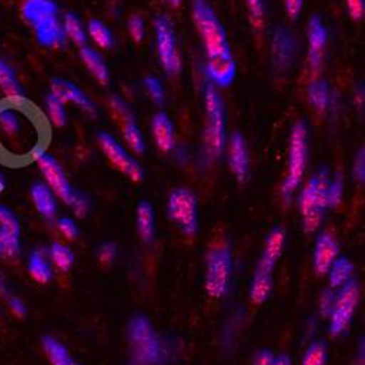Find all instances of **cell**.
<instances>
[{
    "label": "cell",
    "instance_id": "obj_1",
    "mask_svg": "<svg viewBox=\"0 0 365 365\" xmlns=\"http://www.w3.org/2000/svg\"><path fill=\"white\" fill-rule=\"evenodd\" d=\"M193 19L206 53V73L214 86L232 83L237 72L227 33L206 0H193Z\"/></svg>",
    "mask_w": 365,
    "mask_h": 365
},
{
    "label": "cell",
    "instance_id": "obj_2",
    "mask_svg": "<svg viewBox=\"0 0 365 365\" xmlns=\"http://www.w3.org/2000/svg\"><path fill=\"white\" fill-rule=\"evenodd\" d=\"M41 138L37 117L26 106L0 104V157L8 161L31 157L43 146Z\"/></svg>",
    "mask_w": 365,
    "mask_h": 365
},
{
    "label": "cell",
    "instance_id": "obj_3",
    "mask_svg": "<svg viewBox=\"0 0 365 365\" xmlns=\"http://www.w3.org/2000/svg\"><path fill=\"white\" fill-rule=\"evenodd\" d=\"M21 15L26 24L34 28L40 46L47 48L65 47L68 38L58 18V8L53 0H25Z\"/></svg>",
    "mask_w": 365,
    "mask_h": 365
},
{
    "label": "cell",
    "instance_id": "obj_4",
    "mask_svg": "<svg viewBox=\"0 0 365 365\" xmlns=\"http://www.w3.org/2000/svg\"><path fill=\"white\" fill-rule=\"evenodd\" d=\"M205 130H203V143H205V157L207 161L218 160L227 145V117L225 107L218 93L217 86L210 82L205 85Z\"/></svg>",
    "mask_w": 365,
    "mask_h": 365
},
{
    "label": "cell",
    "instance_id": "obj_5",
    "mask_svg": "<svg viewBox=\"0 0 365 365\" xmlns=\"http://www.w3.org/2000/svg\"><path fill=\"white\" fill-rule=\"evenodd\" d=\"M128 338L135 365H160L164 362L167 356L164 344L148 317L138 314L130 319Z\"/></svg>",
    "mask_w": 365,
    "mask_h": 365
},
{
    "label": "cell",
    "instance_id": "obj_6",
    "mask_svg": "<svg viewBox=\"0 0 365 365\" xmlns=\"http://www.w3.org/2000/svg\"><path fill=\"white\" fill-rule=\"evenodd\" d=\"M329 181V171L322 168L309 180L299 196V209L306 232L316 231L323 220L324 210L327 209L326 193Z\"/></svg>",
    "mask_w": 365,
    "mask_h": 365
},
{
    "label": "cell",
    "instance_id": "obj_7",
    "mask_svg": "<svg viewBox=\"0 0 365 365\" xmlns=\"http://www.w3.org/2000/svg\"><path fill=\"white\" fill-rule=\"evenodd\" d=\"M232 253L227 242H217L212 246L206 259L205 289L212 298H222L232 279Z\"/></svg>",
    "mask_w": 365,
    "mask_h": 365
},
{
    "label": "cell",
    "instance_id": "obj_8",
    "mask_svg": "<svg viewBox=\"0 0 365 365\" xmlns=\"http://www.w3.org/2000/svg\"><path fill=\"white\" fill-rule=\"evenodd\" d=\"M309 158V130L304 121H297L291 132L288 174L282 182V197L288 203L301 185Z\"/></svg>",
    "mask_w": 365,
    "mask_h": 365
},
{
    "label": "cell",
    "instance_id": "obj_9",
    "mask_svg": "<svg viewBox=\"0 0 365 365\" xmlns=\"http://www.w3.org/2000/svg\"><path fill=\"white\" fill-rule=\"evenodd\" d=\"M167 215L177 228L187 237H193L199 228L197 197L189 189H175L167 203Z\"/></svg>",
    "mask_w": 365,
    "mask_h": 365
},
{
    "label": "cell",
    "instance_id": "obj_10",
    "mask_svg": "<svg viewBox=\"0 0 365 365\" xmlns=\"http://www.w3.org/2000/svg\"><path fill=\"white\" fill-rule=\"evenodd\" d=\"M359 301V288L355 281H349L338 294H334V302L329 314V333L331 336H339L345 333L354 319Z\"/></svg>",
    "mask_w": 365,
    "mask_h": 365
},
{
    "label": "cell",
    "instance_id": "obj_11",
    "mask_svg": "<svg viewBox=\"0 0 365 365\" xmlns=\"http://www.w3.org/2000/svg\"><path fill=\"white\" fill-rule=\"evenodd\" d=\"M31 158L37 163V165L44 177V182L56 195V197H58L60 200L69 205L73 197L75 190L71 185V181L68 180V175H66L63 167L58 164V161L51 154L46 152L43 146L34 150Z\"/></svg>",
    "mask_w": 365,
    "mask_h": 365
},
{
    "label": "cell",
    "instance_id": "obj_12",
    "mask_svg": "<svg viewBox=\"0 0 365 365\" xmlns=\"http://www.w3.org/2000/svg\"><path fill=\"white\" fill-rule=\"evenodd\" d=\"M154 26L160 62L168 76H177L181 71V58L178 54L173 22L168 16L158 15L155 18Z\"/></svg>",
    "mask_w": 365,
    "mask_h": 365
},
{
    "label": "cell",
    "instance_id": "obj_13",
    "mask_svg": "<svg viewBox=\"0 0 365 365\" xmlns=\"http://www.w3.org/2000/svg\"><path fill=\"white\" fill-rule=\"evenodd\" d=\"M97 140H98L100 148L106 154V157L108 158V161L118 171L128 175L135 182H139L143 180L145 173H143L142 165L129 154V152L123 146H121V143L114 136H111L107 132H98Z\"/></svg>",
    "mask_w": 365,
    "mask_h": 365
},
{
    "label": "cell",
    "instance_id": "obj_14",
    "mask_svg": "<svg viewBox=\"0 0 365 365\" xmlns=\"http://www.w3.org/2000/svg\"><path fill=\"white\" fill-rule=\"evenodd\" d=\"M270 53L277 71L285 72L292 66L297 56V38L287 26L278 25L273 29Z\"/></svg>",
    "mask_w": 365,
    "mask_h": 365
},
{
    "label": "cell",
    "instance_id": "obj_15",
    "mask_svg": "<svg viewBox=\"0 0 365 365\" xmlns=\"http://www.w3.org/2000/svg\"><path fill=\"white\" fill-rule=\"evenodd\" d=\"M21 253V227L12 210L0 205V257L14 260Z\"/></svg>",
    "mask_w": 365,
    "mask_h": 365
},
{
    "label": "cell",
    "instance_id": "obj_16",
    "mask_svg": "<svg viewBox=\"0 0 365 365\" xmlns=\"http://www.w3.org/2000/svg\"><path fill=\"white\" fill-rule=\"evenodd\" d=\"M309 38V66L313 72H319L324 62V53L327 46V29L320 16H313L307 28Z\"/></svg>",
    "mask_w": 365,
    "mask_h": 365
},
{
    "label": "cell",
    "instance_id": "obj_17",
    "mask_svg": "<svg viewBox=\"0 0 365 365\" xmlns=\"http://www.w3.org/2000/svg\"><path fill=\"white\" fill-rule=\"evenodd\" d=\"M50 94L57 97L62 103H71L78 106L85 113L96 115L97 114V106L91 100L81 88H78L73 82L66 79H53L50 86Z\"/></svg>",
    "mask_w": 365,
    "mask_h": 365
},
{
    "label": "cell",
    "instance_id": "obj_18",
    "mask_svg": "<svg viewBox=\"0 0 365 365\" xmlns=\"http://www.w3.org/2000/svg\"><path fill=\"white\" fill-rule=\"evenodd\" d=\"M228 164L232 174L240 180L246 181L250 173V158L249 149L245 136L240 132H234L231 135L228 143Z\"/></svg>",
    "mask_w": 365,
    "mask_h": 365
},
{
    "label": "cell",
    "instance_id": "obj_19",
    "mask_svg": "<svg viewBox=\"0 0 365 365\" xmlns=\"http://www.w3.org/2000/svg\"><path fill=\"white\" fill-rule=\"evenodd\" d=\"M285 241H287V234L282 227H275L267 234L262 257L256 267L257 272L273 273V269H275L277 263L282 256Z\"/></svg>",
    "mask_w": 365,
    "mask_h": 365
},
{
    "label": "cell",
    "instance_id": "obj_20",
    "mask_svg": "<svg viewBox=\"0 0 365 365\" xmlns=\"http://www.w3.org/2000/svg\"><path fill=\"white\" fill-rule=\"evenodd\" d=\"M339 256V245L334 237L329 232H322L314 246L313 266L317 275H327L333 262Z\"/></svg>",
    "mask_w": 365,
    "mask_h": 365
},
{
    "label": "cell",
    "instance_id": "obj_21",
    "mask_svg": "<svg viewBox=\"0 0 365 365\" xmlns=\"http://www.w3.org/2000/svg\"><path fill=\"white\" fill-rule=\"evenodd\" d=\"M0 91H2L8 103L15 106H26L24 88L14 68L2 58H0Z\"/></svg>",
    "mask_w": 365,
    "mask_h": 365
},
{
    "label": "cell",
    "instance_id": "obj_22",
    "mask_svg": "<svg viewBox=\"0 0 365 365\" xmlns=\"http://www.w3.org/2000/svg\"><path fill=\"white\" fill-rule=\"evenodd\" d=\"M152 135H154L157 146L163 152H170L174 148V126L170 115L160 111L152 118Z\"/></svg>",
    "mask_w": 365,
    "mask_h": 365
},
{
    "label": "cell",
    "instance_id": "obj_23",
    "mask_svg": "<svg viewBox=\"0 0 365 365\" xmlns=\"http://www.w3.org/2000/svg\"><path fill=\"white\" fill-rule=\"evenodd\" d=\"M31 199L38 214L46 220H53L57 214V197L43 181L36 182L31 187Z\"/></svg>",
    "mask_w": 365,
    "mask_h": 365
},
{
    "label": "cell",
    "instance_id": "obj_24",
    "mask_svg": "<svg viewBox=\"0 0 365 365\" xmlns=\"http://www.w3.org/2000/svg\"><path fill=\"white\" fill-rule=\"evenodd\" d=\"M81 58L86 69L91 72L100 83H108L110 82V69L106 63L103 56L91 47H81Z\"/></svg>",
    "mask_w": 365,
    "mask_h": 365
},
{
    "label": "cell",
    "instance_id": "obj_25",
    "mask_svg": "<svg viewBox=\"0 0 365 365\" xmlns=\"http://www.w3.org/2000/svg\"><path fill=\"white\" fill-rule=\"evenodd\" d=\"M136 224L142 240L148 245L155 240V210L149 202L139 203L136 210Z\"/></svg>",
    "mask_w": 365,
    "mask_h": 365
},
{
    "label": "cell",
    "instance_id": "obj_26",
    "mask_svg": "<svg viewBox=\"0 0 365 365\" xmlns=\"http://www.w3.org/2000/svg\"><path fill=\"white\" fill-rule=\"evenodd\" d=\"M28 273L38 284H47L53 278V270L47 253L43 249L34 250L28 259Z\"/></svg>",
    "mask_w": 365,
    "mask_h": 365
},
{
    "label": "cell",
    "instance_id": "obj_27",
    "mask_svg": "<svg viewBox=\"0 0 365 365\" xmlns=\"http://www.w3.org/2000/svg\"><path fill=\"white\" fill-rule=\"evenodd\" d=\"M354 263L344 256H338V259L333 262V264L330 266L327 275H329V284L331 288H342L345 284H348L349 281H352V275H354Z\"/></svg>",
    "mask_w": 365,
    "mask_h": 365
},
{
    "label": "cell",
    "instance_id": "obj_28",
    "mask_svg": "<svg viewBox=\"0 0 365 365\" xmlns=\"http://www.w3.org/2000/svg\"><path fill=\"white\" fill-rule=\"evenodd\" d=\"M307 96L312 107L317 113H324L329 110L331 103V93L326 81L323 79L313 81L307 89Z\"/></svg>",
    "mask_w": 365,
    "mask_h": 365
},
{
    "label": "cell",
    "instance_id": "obj_29",
    "mask_svg": "<svg viewBox=\"0 0 365 365\" xmlns=\"http://www.w3.org/2000/svg\"><path fill=\"white\" fill-rule=\"evenodd\" d=\"M273 289V273L255 272L250 284V299L253 304H263L267 301Z\"/></svg>",
    "mask_w": 365,
    "mask_h": 365
},
{
    "label": "cell",
    "instance_id": "obj_30",
    "mask_svg": "<svg viewBox=\"0 0 365 365\" xmlns=\"http://www.w3.org/2000/svg\"><path fill=\"white\" fill-rule=\"evenodd\" d=\"M43 348L51 365H78L68 348L53 336L43 338Z\"/></svg>",
    "mask_w": 365,
    "mask_h": 365
},
{
    "label": "cell",
    "instance_id": "obj_31",
    "mask_svg": "<svg viewBox=\"0 0 365 365\" xmlns=\"http://www.w3.org/2000/svg\"><path fill=\"white\" fill-rule=\"evenodd\" d=\"M62 25H63V31H65V36L68 40H71L72 43H75L79 47H85V44L88 41V36H86L82 21L78 18L76 14L68 12L63 16Z\"/></svg>",
    "mask_w": 365,
    "mask_h": 365
},
{
    "label": "cell",
    "instance_id": "obj_32",
    "mask_svg": "<svg viewBox=\"0 0 365 365\" xmlns=\"http://www.w3.org/2000/svg\"><path fill=\"white\" fill-rule=\"evenodd\" d=\"M47 256H48V260H51V263L62 272L71 270L75 262L73 252L68 246L62 245V242H53L48 249Z\"/></svg>",
    "mask_w": 365,
    "mask_h": 365
},
{
    "label": "cell",
    "instance_id": "obj_33",
    "mask_svg": "<svg viewBox=\"0 0 365 365\" xmlns=\"http://www.w3.org/2000/svg\"><path fill=\"white\" fill-rule=\"evenodd\" d=\"M46 111L50 123L54 128H63L68 123V114L65 108V103L60 101L53 94H48L46 97Z\"/></svg>",
    "mask_w": 365,
    "mask_h": 365
},
{
    "label": "cell",
    "instance_id": "obj_34",
    "mask_svg": "<svg viewBox=\"0 0 365 365\" xmlns=\"http://www.w3.org/2000/svg\"><path fill=\"white\" fill-rule=\"evenodd\" d=\"M88 33H89L91 38L94 40V43L98 47H101V48L113 47L114 37H113V34L110 31V28L104 22H101L98 19L89 21V24H88Z\"/></svg>",
    "mask_w": 365,
    "mask_h": 365
},
{
    "label": "cell",
    "instance_id": "obj_35",
    "mask_svg": "<svg viewBox=\"0 0 365 365\" xmlns=\"http://www.w3.org/2000/svg\"><path fill=\"white\" fill-rule=\"evenodd\" d=\"M108 106H110V110L114 115V118L118 121V125L121 126V129H123L126 125H130L135 121V115L130 110V107L121 100L118 96H111L108 98Z\"/></svg>",
    "mask_w": 365,
    "mask_h": 365
},
{
    "label": "cell",
    "instance_id": "obj_36",
    "mask_svg": "<svg viewBox=\"0 0 365 365\" xmlns=\"http://www.w3.org/2000/svg\"><path fill=\"white\" fill-rule=\"evenodd\" d=\"M327 364V346L323 342H313L304 352L301 365H326Z\"/></svg>",
    "mask_w": 365,
    "mask_h": 365
},
{
    "label": "cell",
    "instance_id": "obj_37",
    "mask_svg": "<svg viewBox=\"0 0 365 365\" xmlns=\"http://www.w3.org/2000/svg\"><path fill=\"white\" fill-rule=\"evenodd\" d=\"M123 136H125L128 145L136 152V154H143L145 139H143V135H142L139 126L136 125V121H133V123L126 125L123 128Z\"/></svg>",
    "mask_w": 365,
    "mask_h": 365
},
{
    "label": "cell",
    "instance_id": "obj_38",
    "mask_svg": "<svg viewBox=\"0 0 365 365\" xmlns=\"http://www.w3.org/2000/svg\"><path fill=\"white\" fill-rule=\"evenodd\" d=\"M327 207H336L344 197V178L341 174L334 175L327 186Z\"/></svg>",
    "mask_w": 365,
    "mask_h": 365
},
{
    "label": "cell",
    "instance_id": "obj_39",
    "mask_svg": "<svg viewBox=\"0 0 365 365\" xmlns=\"http://www.w3.org/2000/svg\"><path fill=\"white\" fill-rule=\"evenodd\" d=\"M143 86L146 93L149 94L150 100L154 101L157 106H163L165 101V91L163 86V82L155 76H146L143 79Z\"/></svg>",
    "mask_w": 365,
    "mask_h": 365
},
{
    "label": "cell",
    "instance_id": "obj_40",
    "mask_svg": "<svg viewBox=\"0 0 365 365\" xmlns=\"http://www.w3.org/2000/svg\"><path fill=\"white\" fill-rule=\"evenodd\" d=\"M247 4V9H249V14H250V19H252V24L256 29H260L263 28V24H264V4L263 0H246Z\"/></svg>",
    "mask_w": 365,
    "mask_h": 365
},
{
    "label": "cell",
    "instance_id": "obj_41",
    "mask_svg": "<svg viewBox=\"0 0 365 365\" xmlns=\"http://www.w3.org/2000/svg\"><path fill=\"white\" fill-rule=\"evenodd\" d=\"M69 206L72 207V210L75 212L76 217L83 218V217L88 214L89 206H91V200H89V197H88L85 193L75 190L73 197H72Z\"/></svg>",
    "mask_w": 365,
    "mask_h": 365
},
{
    "label": "cell",
    "instance_id": "obj_42",
    "mask_svg": "<svg viewBox=\"0 0 365 365\" xmlns=\"http://www.w3.org/2000/svg\"><path fill=\"white\" fill-rule=\"evenodd\" d=\"M57 230L66 240H71V241L76 240L78 235H79V230H78L76 222L73 220L68 218V217L57 220Z\"/></svg>",
    "mask_w": 365,
    "mask_h": 365
},
{
    "label": "cell",
    "instance_id": "obj_43",
    "mask_svg": "<svg viewBox=\"0 0 365 365\" xmlns=\"http://www.w3.org/2000/svg\"><path fill=\"white\" fill-rule=\"evenodd\" d=\"M129 33L136 43H140L145 37V22L140 15H132L129 18Z\"/></svg>",
    "mask_w": 365,
    "mask_h": 365
},
{
    "label": "cell",
    "instance_id": "obj_44",
    "mask_svg": "<svg viewBox=\"0 0 365 365\" xmlns=\"http://www.w3.org/2000/svg\"><path fill=\"white\" fill-rule=\"evenodd\" d=\"M97 255H98V260L103 264H110L117 256V246L114 242H104L103 246H100Z\"/></svg>",
    "mask_w": 365,
    "mask_h": 365
},
{
    "label": "cell",
    "instance_id": "obj_45",
    "mask_svg": "<svg viewBox=\"0 0 365 365\" xmlns=\"http://www.w3.org/2000/svg\"><path fill=\"white\" fill-rule=\"evenodd\" d=\"M352 175H354L355 181L364 182V178H365V154H364V148H361V150L358 152L356 157H355L354 167H352Z\"/></svg>",
    "mask_w": 365,
    "mask_h": 365
},
{
    "label": "cell",
    "instance_id": "obj_46",
    "mask_svg": "<svg viewBox=\"0 0 365 365\" xmlns=\"http://www.w3.org/2000/svg\"><path fill=\"white\" fill-rule=\"evenodd\" d=\"M348 12L352 19L359 21L365 12V0H345Z\"/></svg>",
    "mask_w": 365,
    "mask_h": 365
},
{
    "label": "cell",
    "instance_id": "obj_47",
    "mask_svg": "<svg viewBox=\"0 0 365 365\" xmlns=\"http://www.w3.org/2000/svg\"><path fill=\"white\" fill-rule=\"evenodd\" d=\"M334 302V292L333 291H324L320 298V313L323 317H329L331 307Z\"/></svg>",
    "mask_w": 365,
    "mask_h": 365
},
{
    "label": "cell",
    "instance_id": "obj_48",
    "mask_svg": "<svg viewBox=\"0 0 365 365\" xmlns=\"http://www.w3.org/2000/svg\"><path fill=\"white\" fill-rule=\"evenodd\" d=\"M8 302H9V309L12 310V313L18 317H24L26 314V307L25 304L21 298L15 297V295H11L8 297Z\"/></svg>",
    "mask_w": 365,
    "mask_h": 365
},
{
    "label": "cell",
    "instance_id": "obj_49",
    "mask_svg": "<svg viewBox=\"0 0 365 365\" xmlns=\"http://www.w3.org/2000/svg\"><path fill=\"white\" fill-rule=\"evenodd\" d=\"M284 4H285V11L288 16L292 19H297L302 11L304 0H284Z\"/></svg>",
    "mask_w": 365,
    "mask_h": 365
},
{
    "label": "cell",
    "instance_id": "obj_50",
    "mask_svg": "<svg viewBox=\"0 0 365 365\" xmlns=\"http://www.w3.org/2000/svg\"><path fill=\"white\" fill-rule=\"evenodd\" d=\"M275 364V355H273L269 349H262L256 354L253 365H273Z\"/></svg>",
    "mask_w": 365,
    "mask_h": 365
},
{
    "label": "cell",
    "instance_id": "obj_51",
    "mask_svg": "<svg viewBox=\"0 0 365 365\" xmlns=\"http://www.w3.org/2000/svg\"><path fill=\"white\" fill-rule=\"evenodd\" d=\"M273 365H292V362H291V358L288 355L282 354V355L275 356V364H273Z\"/></svg>",
    "mask_w": 365,
    "mask_h": 365
},
{
    "label": "cell",
    "instance_id": "obj_52",
    "mask_svg": "<svg viewBox=\"0 0 365 365\" xmlns=\"http://www.w3.org/2000/svg\"><path fill=\"white\" fill-rule=\"evenodd\" d=\"M355 103H356V107L361 108L362 104H364V88L359 86L356 89V94H355Z\"/></svg>",
    "mask_w": 365,
    "mask_h": 365
},
{
    "label": "cell",
    "instance_id": "obj_53",
    "mask_svg": "<svg viewBox=\"0 0 365 365\" xmlns=\"http://www.w3.org/2000/svg\"><path fill=\"white\" fill-rule=\"evenodd\" d=\"M0 297H6V298L9 297V289L2 275H0Z\"/></svg>",
    "mask_w": 365,
    "mask_h": 365
},
{
    "label": "cell",
    "instance_id": "obj_54",
    "mask_svg": "<svg viewBox=\"0 0 365 365\" xmlns=\"http://www.w3.org/2000/svg\"><path fill=\"white\" fill-rule=\"evenodd\" d=\"M164 2H165L168 6H171V8H178V6L181 5L182 0H164Z\"/></svg>",
    "mask_w": 365,
    "mask_h": 365
},
{
    "label": "cell",
    "instance_id": "obj_55",
    "mask_svg": "<svg viewBox=\"0 0 365 365\" xmlns=\"http://www.w3.org/2000/svg\"><path fill=\"white\" fill-rule=\"evenodd\" d=\"M5 187H6V180H5L4 173L0 171V193H2V192L5 190Z\"/></svg>",
    "mask_w": 365,
    "mask_h": 365
},
{
    "label": "cell",
    "instance_id": "obj_56",
    "mask_svg": "<svg viewBox=\"0 0 365 365\" xmlns=\"http://www.w3.org/2000/svg\"><path fill=\"white\" fill-rule=\"evenodd\" d=\"M129 365H135V364H133V362H132V364H129Z\"/></svg>",
    "mask_w": 365,
    "mask_h": 365
}]
</instances>
